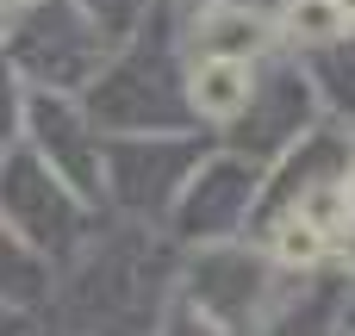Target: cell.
<instances>
[{"label": "cell", "instance_id": "cell-3", "mask_svg": "<svg viewBox=\"0 0 355 336\" xmlns=\"http://www.w3.org/2000/svg\"><path fill=\"white\" fill-rule=\"evenodd\" d=\"M281 31H287V37H300V44H331V37H337V31H349V25H343L337 0H287Z\"/></svg>", "mask_w": 355, "mask_h": 336}, {"label": "cell", "instance_id": "cell-5", "mask_svg": "<svg viewBox=\"0 0 355 336\" xmlns=\"http://www.w3.org/2000/svg\"><path fill=\"white\" fill-rule=\"evenodd\" d=\"M337 256H343V268H349V274H355V231H349V224L337 231Z\"/></svg>", "mask_w": 355, "mask_h": 336}, {"label": "cell", "instance_id": "cell-1", "mask_svg": "<svg viewBox=\"0 0 355 336\" xmlns=\"http://www.w3.org/2000/svg\"><path fill=\"white\" fill-rule=\"evenodd\" d=\"M193 106L206 112V118H237L243 106H250V94H256V75H250V62H225V56H206L200 69H193Z\"/></svg>", "mask_w": 355, "mask_h": 336}, {"label": "cell", "instance_id": "cell-6", "mask_svg": "<svg viewBox=\"0 0 355 336\" xmlns=\"http://www.w3.org/2000/svg\"><path fill=\"white\" fill-rule=\"evenodd\" d=\"M337 12H343V25H355V0H337Z\"/></svg>", "mask_w": 355, "mask_h": 336}, {"label": "cell", "instance_id": "cell-4", "mask_svg": "<svg viewBox=\"0 0 355 336\" xmlns=\"http://www.w3.org/2000/svg\"><path fill=\"white\" fill-rule=\"evenodd\" d=\"M324 249H331V237L312 231L306 218H287V224L275 231V256H281L287 268H312V262H324Z\"/></svg>", "mask_w": 355, "mask_h": 336}, {"label": "cell", "instance_id": "cell-2", "mask_svg": "<svg viewBox=\"0 0 355 336\" xmlns=\"http://www.w3.org/2000/svg\"><path fill=\"white\" fill-rule=\"evenodd\" d=\"M200 37H206V56H225V62H243V56H256V50L268 44V25H262L256 12H237V6H218V12H206Z\"/></svg>", "mask_w": 355, "mask_h": 336}, {"label": "cell", "instance_id": "cell-7", "mask_svg": "<svg viewBox=\"0 0 355 336\" xmlns=\"http://www.w3.org/2000/svg\"><path fill=\"white\" fill-rule=\"evenodd\" d=\"M343 200H349V218H355V175L343 181Z\"/></svg>", "mask_w": 355, "mask_h": 336}]
</instances>
